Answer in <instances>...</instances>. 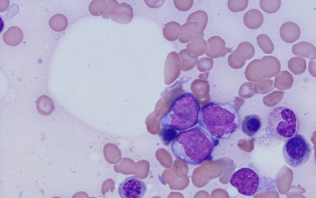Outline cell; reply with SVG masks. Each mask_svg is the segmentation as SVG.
Returning a JSON list of instances; mask_svg holds the SVG:
<instances>
[{
  "label": "cell",
  "instance_id": "5b68a950",
  "mask_svg": "<svg viewBox=\"0 0 316 198\" xmlns=\"http://www.w3.org/2000/svg\"><path fill=\"white\" fill-rule=\"evenodd\" d=\"M282 150L286 163L292 167L297 168L308 161L312 154V148L303 136L296 134L287 140Z\"/></svg>",
  "mask_w": 316,
  "mask_h": 198
},
{
  "label": "cell",
  "instance_id": "5bb4252c",
  "mask_svg": "<svg viewBox=\"0 0 316 198\" xmlns=\"http://www.w3.org/2000/svg\"><path fill=\"white\" fill-rule=\"evenodd\" d=\"M162 127L158 133V136L163 144L167 146L176 139L178 133L177 130L172 127L167 126Z\"/></svg>",
  "mask_w": 316,
  "mask_h": 198
},
{
  "label": "cell",
  "instance_id": "7c38bea8",
  "mask_svg": "<svg viewBox=\"0 0 316 198\" xmlns=\"http://www.w3.org/2000/svg\"><path fill=\"white\" fill-rule=\"evenodd\" d=\"M50 28L56 32L64 30L68 26L67 17L62 14H56L52 16L49 20Z\"/></svg>",
  "mask_w": 316,
  "mask_h": 198
},
{
  "label": "cell",
  "instance_id": "ba28073f",
  "mask_svg": "<svg viewBox=\"0 0 316 198\" xmlns=\"http://www.w3.org/2000/svg\"><path fill=\"white\" fill-rule=\"evenodd\" d=\"M262 127V121L256 114L246 116L241 124V130L243 133L249 137L255 136L260 130Z\"/></svg>",
  "mask_w": 316,
  "mask_h": 198
},
{
  "label": "cell",
  "instance_id": "3957f363",
  "mask_svg": "<svg viewBox=\"0 0 316 198\" xmlns=\"http://www.w3.org/2000/svg\"><path fill=\"white\" fill-rule=\"evenodd\" d=\"M200 105L194 95L185 93L175 99L168 111L160 118L162 126L183 131L194 127L198 121Z\"/></svg>",
  "mask_w": 316,
  "mask_h": 198
},
{
  "label": "cell",
  "instance_id": "7a4b0ae2",
  "mask_svg": "<svg viewBox=\"0 0 316 198\" xmlns=\"http://www.w3.org/2000/svg\"><path fill=\"white\" fill-rule=\"evenodd\" d=\"M198 122L213 137L228 140L239 129L240 116L230 103L212 101L200 108Z\"/></svg>",
  "mask_w": 316,
  "mask_h": 198
},
{
  "label": "cell",
  "instance_id": "8fae6325",
  "mask_svg": "<svg viewBox=\"0 0 316 198\" xmlns=\"http://www.w3.org/2000/svg\"><path fill=\"white\" fill-rule=\"evenodd\" d=\"M130 6L127 3H122L119 4L115 12L111 16L112 19L118 23L126 24L130 21L128 19V8Z\"/></svg>",
  "mask_w": 316,
  "mask_h": 198
},
{
  "label": "cell",
  "instance_id": "8992f818",
  "mask_svg": "<svg viewBox=\"0 0 316 198\" xmlns=\"http://www.w3.org/2000/svg\"><path fill=\"white\" fill-rule=\"evenodd\" d=\"M263 179L256 170L245 167L233 173L230 183L240 194L252 196L261 191Z\"/></svg>",
  "mask_w": 316,
  "mask_h": 198
},
{
  "label": "cell",
  "instance_id": "277c9868",
  "mask_svg": "<svg viewBox=\"0 0 316 198\" xmlns=\"http://www.w3.org/2000/svg\"><path fill=\"white\" fill-rule=\"evenodd\" d=\"M300 126L299 119L291 109L284 106L274 108L270 113L267 128L274 138L284 141L297 134Z\"/></svg>",
  "mask_w": 316,
  "mask_h": 198
},
{
  "label": "cell",
  "instance_id": "9a60e30c",
  "mask_svg": "<svg viewBox=\"0 0 316 198\" xmlns=\"http://www.w3.org/2000/svg\"><path fill=\"white\" fill-rule=\"evenodd\" d=\"M109 4V8L108 10L104 14L102 15V17L105 19H108L115 12L118 7L119 3L116 0H107Z\"/></svg>",
  "mask_w": 316,
  "mask_h": 198
},
{
  "label": "cell",
  "instance_id": "4fadbf2b",
  "mask_svg": "<svg viewBox=\"0 0 316 198\" xmlns=\"http://www.w3.org/2000/svg\"><path fill=\"white\" fill-rule=\"evenodd\" d=\"M109 4L107 0H92L89 5L90 13L94 16H99L105 13L109 9Z\"/></svg>",
  "mask_w": 316,
  "mask_h": 198
},
{
  "label": "cell",
  "instance_id": "6da1fadb",
  "mask_svg": "<svg viewBox=\"0 0 316 198\" xmlns=\"http://www.w3.org/2000/svg\"><path fill=\"white\" fill-rule=\"evenodd\" d=\"M218 144L217 139L197 126L178 133L172 142L171 149L176 158L187 163L198 165L211 157Z\"/></svg>",
  "mask_w": 316,
  "mask_h": 198
},
{
  "label": "cell",
  "instance_id": "52a82bcc",
  "mask_svg": "<svg viewBox=\"0 0 316 198\" xmlns=\"http://www.w3.org/2000/svg\"><path fill=\"white\" fill-rule=\"evenodd\" d=\"M146 191L145 183L135 176L125 179L118 188V194L122 198H142Z\"/></svg>",
  "mask_w": 316,
  "mask_h": 198
},
{
  "label": "cell",
  "instance_id": "9c48e42d",
  "mask_svg": "<svg viewBox=\"0 0 316 198\" xmlns=\"http://www.w3.org/2000/svg\"><path fill=\"white\" fill-rule=\"evenodd\" d=\"M2 39L7 45L16 46L22 42L23 39V33L20 28L11 26L3 33Z\"/></svg>",
  "mask_w": 316,
  "mask_h": 198
},
{
  "label": "cell",
  "instance_id": "30bf717a",
  "mask_svg": "<svg viewBox=\"0 0 316 198\" xmlns=\"http://www.w3.org/2000/svg\"><path fill=\"white\" fill-rule=\"evenodd\" d=\"M36 107L40 113L48 115L53 111L54 105L51 98L46 95H42L38 99Z\"/></svg>",
  "mask_w": 316,
  "mask_h": 198
}]
</instances>
